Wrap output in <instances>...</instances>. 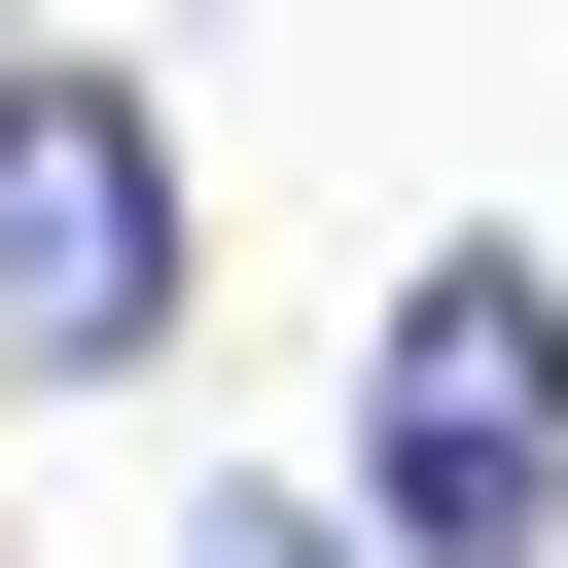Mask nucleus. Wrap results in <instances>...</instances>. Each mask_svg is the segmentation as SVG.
Here are the masks:
<instances>
[{"mask_svg":"<svg viewBox=\"0 0 568 568\" xmlns=\"http://www.w3.org/2000/svg\"><path fill=\"white\" fill-rule=\"evenodd\" d=\"M355 532H390V568H532V532H568V284H532V248H426V284H390Z\"/></svg>","mask_w":568,"mask_h":568,"instance_id":"nucleus-1","label":"nucleus"},{"mask_svg":"<svg viewBox=\"0 0 568 568\" xmlns=\"http://www.w3.org/2000/svg\"><path fill=\"white\" fill-rule=\"evenodd\" d=\"M142 320H178V142H142L106 71H0V355L106 390Z\"/></svg>","mask_w":568,"mask_h":568,"instance_id":"nucleus-2","label":"nucleus"},{"mask_svg":"<svg viewBox=\"0 0 568 568\" xmlns=\"http://www.w3.org/2000/svg\"><path fill=\"white\" fill-rule=\"evenodd\" d=\"M178 568H390V532H320V497H213V532H178Z\"/></svg>","mask_w":568,"mask_h":568,"instance_id":"nucleus-3","label":"nucleus"}]
</instances>
